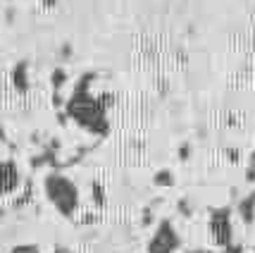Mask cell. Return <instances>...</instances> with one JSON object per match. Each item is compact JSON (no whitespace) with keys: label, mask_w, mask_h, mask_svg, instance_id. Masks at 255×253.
<instances>
[{"label":"cell","mask_w":255,"mask_h":253,"mask_svg":"<svg viewBox=\"0 0 255 253\" xmlns=\"http://www.w3.org/2000/svg\"><path fill=\"white\" fill-rule=\"evenodd\" d=\"M43 194L50 201V206L62 215V218H72L79 210V189L77 184L67 175L60 172H48L43 177Z\"/></svg>","instance_id":"1"},{"label":"cell","mask_w":255,"mask_h":253,"mask_svg":"<svg viewBox=\"0 0 255 253\" xmlns=\"http://www.w3.org/2000/svg\"><path fill=\"white\" fill-rule=\"evenodd\" d=\"M86 79L84 77V84L77 88V93H74V98L69 100V105H67V110H69V115L74 117V120L79 122V124H84L86 129H91V132H105V112H103V105H100L98 100H93L86 93Z\"/></svg>","instance_id":"2"},{"label":"cell","mask_w":255,"mask_h":253,"mask_svg":"<svg viewBox=\"0 0 255 253\" xmlns=\"http://www.w3.org/2000/svg\"><path fill=\"white\" fill-rule=\"evenodd\" d=\"M181 249V237L172 220H160L155 232L150 234L145 251L148 253H177Z\"/></svg>","instance_id":"3"},{"label":"cell","mask_w":255,"mask_h":253,"mask_svg":"<svg viewBox=\"0 0 255 253\" xmlns=\"http://www.w3.org/2000/svg\"><path fill=\"white\" fill-rule=\"evenodd\" d=\"M212 242L217 246H229L234 239V225H232V208L222 206V208H212L210 210V222H208Z\"/></svg>","instance_id":"4"},{"label":"cell","mask_w":255,"mask_h":253,"mask_svg":"<svg viewBox=\"0 0 255 253\" xmlns=\"http://www.w3.org/2000/svg\"><path fill=\"white\" fill-rule=\"evenodd\" d=\"M22 184V175L14 160H0V196H10Z\"/></svg>","instance_id":"5"},{"label":"cell","mask_w":255,"mask_h":253,"mask_svg":"<svg viewBox=\"0 0 255 253\" xmlns=\"http://www.w3.org/2000/svg\"><path fill=\"white\" fill-rule=\"evenodd\" d=\"M239 218L244 225H253L255 222V191H251L246 198L239 201Z\"/></svg>","instance_id":"6"},{"label":"cell","mask_w":255,"mask_h":253,"mask_svg":"<svg viewBox=\"0 0 255 253\" xmlns=\"http://www.w3.org/2000/svg\"><path fill=\"white\" fill-rule=\"evenodd\" d=\"M29 67H26V62H17L14 65V69H12V84H14V88L17 91H26L29 88V72H26Z\"/></svg>","instance_id":"7"},{"label":"cell","mask_w":255,"mask_h":253,"mask_svg":"<svg viewBox=\"0 0 255 253\" xmlns=\"http://www.w3.org/2000/svg\"><path fill=\"white\" fill-rule=\"evenodd\" d=\"M153 182H155L157 187H172L174 184V175H172V170H157Z\"/></svg>","instance_id":"8"},{"label":"cell","mask_w":255,"mask_h":253,"mask_svg":"<svg viewBox=\"0 0 255 253\" xmlns=\"http://www.w3.org/2000/svg\"><path fill=\"white\" fill-rule=\"evenodd\" d=\"M53 88H55V91H60V88L65 86V81H67V74H65V69H55V72H53Z\"/></svg>","instance_id":"9"},{"label":"cell","mask_w":255,"mask_h":253,"mask_svg":"<svg viewBox=\"0 0 255 253\" xmlns=\"http://www.w3.org/2000/svg\"><path fill=\"white\" fill-rule=\"evenodd\" d=\"M10 253H41V251H38L36 244H19V246H14Z\"/></svg>","instance_id":"10"},{"label":"cell","mask_w":255,"mask_h":253,"mask_svg":"<svg viewBox=\"0 0 255 253\" xmlns=\"http://www.w3.org/2000/svg\"><path fill=\"white\" fill-rule=\"evenodd\" d=\"M222 253H244V246H239V244H229V246H224Z\"/></svg>","instance_id":"11"},{"label":"cell","mask_w":255,"mask_h":253,"mask_svg":"<svg viewBox=\"0 0 255 253\" xmlns=\"http://www.w3.org/2000/svg\"><path fill=\"white\" fill-rule=\"evenodd\" d=\"M189 153H191L189 143H186V146H181V148H179V155H181V160H189Z\"/></svg>","instance_id":"12"},{"label":"cell","mask_w":255,"mask_h":253,"mask_svg":"<svg viewBox=\"0 0 255 253\" xmlns=\"http://www.w3.org/2000/svg\"><path fill=\"white\" fill-rule=\"evenodd\" d=\"M189 253H212V251H208V249H193V251H189Z\"/></svg>","instance_id":"13"},{"label":"cell","mask_w":255,"mask_h":253,"mask_svg":"<svg viewBox=\"0 0 255 253\" xmlns=\"http://www.w3.org/2000/svg\"><path fill=\"white\" fill-rule=\"evenodd\" d=\"M248 167H253V170H255V151L251 153V165H248Z\"/></svg>","instance_id":"14"}]
</instances>
